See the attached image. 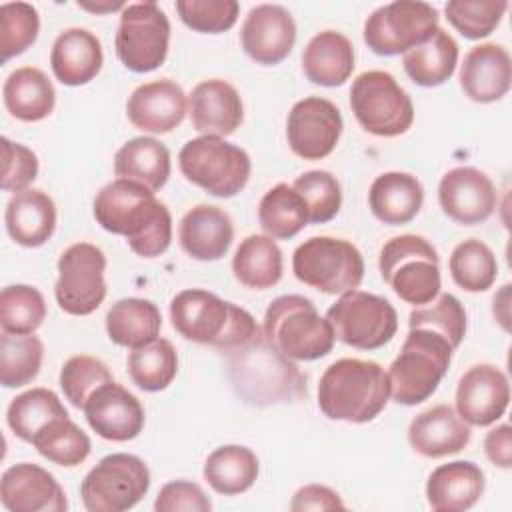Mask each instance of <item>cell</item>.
I'll return each instance as SVG.
<instances>
[{
    "mask_svg": "<svg viewBox=\"0 0 512 512\" xmlns=\"http://www.w3.org/2000/svg\"><path fill=\"white\" fill-rule=\"evenodd\" d=\"M92 212L106 232L124 236L136 256L156 258L172 242V216L166 204L140 182L112 180L96 194Z\"/></svg>",
    "mask_w": 512,
    "mask_h": 512,
    "instance_id": "cell-1",
    "label": "cell"
},
{
    "mask_svg": "<svg viewBox=\"0 0 512 512\" xmlns=\"http://www.w3.org/2000/svg\"><path fill=\"white\" fill-rule=\"evenodd\" d=\"M236 394L252 406H272L306 394V378L294 360L278 352L260 330L248 342L224 352Z\"/></svg>",
    "mask_w": 512,
    "mask_h": 512,
    "instance_id": "cell-2",
    "label": "cell"
},
{
    "mask_svg": "<svg viewBox=\"0 0 512 512\" xmlns=\"http://www.w3.org/2000/svg\"><path fill=\"white\" fill-rule=\"evenodd\" d=\"M390 400L388 374L378 362L340 358L318 382V406L330 420L364 424L374 420Z\"/></svg>",
    "mask_w": 512,
    "mask_h": 512,
    "instance_id": "cell-3",
    "label": "cell"
},
{
    "mask_svg": "<svg viewBox=\"0 0 512 512\" xmlns=\"http://www.w3.org/2000/svg\"><path fill=\"white\" fill-rule=\"evenodd\" d=\"M170 320L182 338L214 346L220 352L236 348L260 332L248 310L202 288L178 292L170 300Z\"/></svg>",
    "mask_w": 512,
    "mask_h": 512,
    "instance_id": "cell-4",
    "label": "cell"
},
{
    "mask_svg": "<svg viewBox=\"0 0 512 512\" xmlns=\"http://www.w3.org/2000/svg\"><path fill=\"white\" fill-rule=\"evenodd\" d=\"M262 332L266 340L294 362H312L334 348V330L310 298L284 294L270 302Z\"/></svg>",
    "mask_w": 512,
    "mask_h": 512,
    "instance_id": "cell-5",
    "label": "cell"
},
{
    "mask_svg": "<svg viewBox=\"0 0 512 512\" xmlns=\"http://www.w3.org/2000/svg\"><path fill=\"white\" fill-rule=\"evenodd\" d=\"M450 342L426 328H410L400 354L390 364V398L396 404L416 406L428 400L452 362Z\"/></svg>",
    "mask_w": 512,
    "mask_h": 512,
    "instance_id": "cell-6",
    "label": "cell"
},
{
    "mask_svg": "<svg viewBox=\"0 0 512 512\" xmlns=\"http://www.w3.org/2000/svg\"><path fill=\"white\" fill-rule=\"evenodd\" d=\"M378 268L394 294L412 306L430 304L442 286L438 252L422 236L390 238L378 256Z\"/></svg>",
    "mask_w": 512,
    "mask_h": 512,
    "instance_id": "cell-7",
    "label": "cell"
},
{
    "mask_svg": "<svg viewBox=\"0 0 512 512\" xmlns=\"http://www.w3.org/2000/svg\"><path fill=\"white\" fill-rule=\"evenodd\" d=\"M182 176L216 198H232L250 180L252 162L246 150L216 136L188 140L178 154Z\"/></svg>",
    "mask_w": 512,
    "mask_h": 512,
    "instance_id": "cell-8",
    "label": "cell"
},
{
    "mask_svg": "<svg viewBox=\"0 0 512 512\" xmlns=\"http://www.w3.org/2000/svg\"><path fill=\"white\" fill-rule=\"evenodd\" d=\"M292 272L302 284L324 294H344L360 286L364 258L344 238L312 236L294 250Z\"/></svg>",
    "mask_w": 512,
    "mask_h": 512,
    "instance_id": "cell-9",
    "label": "cell"
},
{
    "mask_svg": "<svg viewBox=\"0 0 512 512\" xmlns=\"http://www.w3.org/2000/svg\"><path fill=\"white\" fill-rule=\"evenodd\" d=\"M350 108L356 122L374 136L396 138L414 122L408 92L390 72L368 70L356 76L350 88Z\"/></svg>",
    "mask_w": 512,
    "mask_h": 512,
    "instance_id": "cell-10",
    "label": "cell"
},
{
    "mask_svg": "<svg viewBox=\"0 0 512 512\" xmlns=\"http://www.w3.org/2000/svg\"><path fill=\"white\" fill-rule=\"evenodd\" d=\"M336 340L356 350H378L388 344L398 330V312L382 296L364 290H348L328 308Z\"/></svg>",
    "mask_w": 512,
    "mask_h": 512,
    "instance_id": "cell-11",
    "label": "cell"
},
{
    "mask_svg": "<svg viewBox=\"0 0 512 512\" xmlns=\"http://www.w3.org/2000/svg\"><path fill=\"white\" fill-rule=\"evenodd\" d=\"M150 490V470L142 458L126 452L104 456L82 480L80 496L88 512H124Z\"/></svg>",
    "mask_w": 512,
    "mask_h": 512,
    "instance_id": "cell-12",
    "label": "cell"
},
{
    "mask_svg": "<svg viewBox=\"0 0 512 512\" xmlns=\"http://www.w3.org/2000/svg\"><path fill=\"white\" fill-rule=\"evenodd\" d=\"M118 60L136 74L160 68L168 56L170 22L156 2L126 4L120 14L116 38Z\"/></svg>",
    "mask_w": 512,
    "mask_h": 512,
    "instance_id": "cell-13",
    "label": "cell"
},
{
    "mask_svg": "<svg viewBox=\"0 0 512 512\" xmlns=\"http://www.w3.org/2000/svg\"><path fill=\"white\" fill-rule=\"evenodd\" d=\"M438 10L428 2L396 0L376 8L364 22V42L378 56L406 54L438 30Z\"/></svg>",
    "mask_w": 512,
    "mask_h": 512,
    "instance_id": "cell-14",
    "label": "cell"
},
{
    "mask_svg": "<svg viewBox=\"0 0 512 512\" xmlns=\"http://www.w3.org/2000/svg\"><path fill=\"white\" fill-rule=\"evenodd\" d=\"M106 256L90 242L68 246L58 258V280L54 296L62 312L88 316L106 298Z\"/></svg>",
    "mask_w": 512,
    "mask_h": 512,
    "instance_id": "cell-15",
    "label": "cell"
},
{
    "mask_svg": "<svg viewBox=\"0 0 512 512\" xmlns=\"http://www.w3.org/2000/svg\"><path fill=\"white\" fill-rule=\"evenodd\" d=\"M342 128V114L334 102L322 96H308L288 112V146L302 160H322L336 148Z\"/></svg>",
    "mask_w": 512,
    "mask_h": 512,
    "instance_id": "cell-16",
    "label": "cell"
},
{
    "mask_svg": "<svg viewBox=\"0 0 512 512\" xmlns=\"http://www.w3.org/2000/svg\"><path fill=\"white\" fill-rule=\"evenodd\" d=\"M438 202L450 220L462 226H474L494 214L498 192L482 170L458 166L440 178Z\"/></svg>",
    "mask_w": 512,
    "mask_h": 512,
    "instance_id": "cell-17",
    "label": "cell"
},
{
    "mask_svg": "<svg viewBox=\"0 0 512 512\" xmlns=\"http://www.w3.org/2000/svg\"><path fill=\"white\" fill-rule=\"evenodd\" d=\"M508 402V378L494 364H474L458 380L456 412L470 426L494 424L504 416Z\"/></svg>",
    "mask_w": 512,
    "mask_h": 512,
    "instance_id": "cell-18",
    "label": "cell"
},
{
    "mask_svg": "<svg viewBox=\"0 0 512 512\" xmlns=\"http://www.w3.org/2000/svg\"><path fill=\"white\" fill-rule=\"evenodd\" d=\"M240 42L256 64H280L294 48L296 22L280 4H258L244 18Z\"/></svg>",
    "mask_w": 512,
    "mask_h": 512,
    "instance_id": "cell-19",
    "label": "cell"
},
{
    "mask_svg": "<svg viewBox=\"0 0 512 512\" xmlns=\"http://www.w3.org/2000/svg\"><path fill=\"white\" fill-rule=\"evenodd\" d=\"M82 410L88 426L110 442L134 440L146 420L140 400L114 380L94 390Z\"/></svg>",
    "mask_w": 512,
    "mask_h": 512,
    "instance_id": "cell-20",
    "label": "cell"
},
{
    "mask_svg": "<svg viewBox=\"0 0 512 512\" xmlns=\"http://www.w3.org/2000/svg\"><path fill=\"white\" fill-rule=\"evenodd\" d=\"M0 500L10 512H64L66 494L56 478L38 464L20 462L4 470Z\"/></svg>",
    "mask_w": 512,
    "mask_h": 512,
    "instance_id": "cell-21",
    "label": "cell"
},
{
    "mask_svg": "<svg viewBox=\"0 0 512 512\" xmlns=\"http://www.w3.org/2000/svg\"><path fill=\"white\" fill-rule=\"evenodd\" d=\"M188 112L184 90L170 78L140 84L126 102L130 124L142 132L166 134L182 124Z\"/></svg>",
    "mask_w": 512,
    "mask_h": 512,
    "instance_id": "cell-22",
    "label": "cell"
},
{
    "mask_svg": "<svg viewBox=\"0 0 512 512\" xmlns=\"http://www.w3.org/2000/svg\"><path fill=\"white\" fill-rule=\"evenodd\" d=\"M192 126L202 136L226 138L244 120V106L238 90L226 80L212 78L196 84L188 98Z\"/></svg>",
    "mask_w": 512,
    "mask_h": 512,
    "instance_id": "cell-23",
    "label": "cell"
},
{
    "mask_svg": "<svg viewBox=\"0 0 512 512\" xmlns=\"http://www.w3.org/2000/svg\"><path fill=\"white\" fill-rule=\"evenodd\" d=\"M510 84L512 62L502 44L486 42L466 52L460 64V88L472 102H496L508 94Z\"/></svg>",
    "mask_w": 512,
    "mask_h": 512,
    "instance_id": "cell-24",
    "label": "cell"
},
{
    "mask_svg": "<svg viewBox=\"0 0 512 512\" xmlns=\"http://www.w3.org/2000/svg\"><path fill=\"white\" fill-rule=\"evenodd\" d=\"M472 432L458 412L448 404L420 412L408 426V442L424 458H444L458 454L470 444Z\"/></svg>",
    "mask_w": 512,
    "mask_h": 512,
    "instance_id": "cell-25",
    "label": "cell"
},
{
    "mask_svg": "<svg viewBox=\"0 0 512 512\" xmlns=\"http://www.w3.org/2000/svg\"><path fill=\"white\" fill-rule=\"evenodd\" d=\"M178 240L182 250L194 260H220L234 240L232 218L218 206L198 204L182 216Z\"/></svg>",
    "mask_w": 512,
    "mask_h": 512,
    "instance_id": "cell-26",
    "label": "cell"
},
{
    "mask_svg": "<svg viewBox=\"0 0 512 512\" xmlns=\"http://www.w3.org/2000/svg\"><path fill=\"white\" fill-rule=\"evenodd\" d=\"M484 486V472L478 464L454 460L432 470L426 482V500L436 512H464L480 500Z\"/></svg>",
    "mask_w": 512,
    "mask_h": 512,
    "instance_id": "cell-27",
    "label": "cell"
},
{
    "mask_svg": "<svg viewBox=\"0 0 512 512\" xmlns=\"http://www.w3.org/2000/svg\"><path fill=\"white\" fill-rule=\"evenodd\" d=\"M104 54L100 40L86 28L60 32L50 50V66L64 86H82L98 76Z\"/></svg>",
    "mask_w": 512,
    "mask_h": 512,
    "instance_id": "cell-28",
    "label": "cell"
},
{
    "mask_svg": "<svg viewBox=\"0 0 512 512\" xmlns=\"http://www.w3.org/2000/svg\"><path fill=\"white\" fill-rule=\"evenodd\" d=\"M4 222L10 238L24 248L46 244L56 230V204L42 190L16 192L4 212Z\"/></svg>",
    "mask_w": 512,
    "mask_h": 512,
    "instance_id": "cell-29",
    "label": "cell"
},
{
    "mask_svg": "<svg viewBox=\"0 0 512 512\" xmlns=\"http://www.w3.org/2000/svg\"><path fill=\"white\" fill-rule=\"evenodd\" d=\"M354 66V46L336 30L318 32L302 52L304 76L316 86H342L352 76Z\"/></svg>",
    "mask_w": 512,
    "mask_h": 512,
    "instance_id": "cell-30",
    "label": "cell"
},
{
    "mask_svg": "<svg viewBox=\"0 0 512 512\" xmlns=\"http://www.w3.org/2000/svg\"><path fill=\"white\" fill-rule=\"evenodd\" d=\"M424 204L420 180L408 172H384L374 178L368 192L372 214L390 226L408 224Z\"/></svg>",
    "mask_w": 512,
    "mask_h": 512,
    "instance_id": "cell-31",
    "label": "cell"
},
{
    "mask_svg": "<svg viewBox=\"0 0 512 512\" xmlns=\"http://www.w3.org/2000/svg\"><path fill=\"white\" fill-rule=\"evenodd\" d=\"M4 106L16 120L40 122L52 114L56 90L50 78L34 66H22L10 72L2 88Z\"/></svg>",
    "mask_w": 512,
    "mask_h": 512,
    "instance_id": "cell-32",
    "label": "cell"
},
{
    "mask_svg": "<svg viewBox=\"0 0 512 512\" xmlns=\"http://www.w3.org/2000/svg\"><path fill=\"white\" fill-rule=\"evenodd\" d=\"M172 172L168 148L150 136H138L120 146L114 156V174L118 178L134 180L148 186L152 192L160 190Z\"/></svg>",
    "mask_w": 512,
    "mask_h": 512,
    "instance_id": "cell-33",
    "label": "cell"
},
{
    "mask_svg": "<svg viewBox=\"0 0 512 512\" xmlns=\"http://www.w3.org/2000/svg\"><path fill=\"white\" fill-rule=\"evenodd\" d=\"M284 258L274 238L252 234L240 242L232 258L234 278L252 290H266L280 282Z\"/></svg>",
    "mask_w": 512,
    "mask_h": 512,
    "instance_id": "cell-34",
    "label": "cell"
},
{
    "mask_svg": "<svg viewBox=\"0 0 512 512\" xmlns=\"http://www.w3.org/2000/svg\"><path fill=\"white\" fill-rule=\"evenodd\" d=\"M458 64V44L442 28H438L426 42L408 50L402 58L408 78L422 86L434 88L452 78Z\"/></svg>",
    "mask_w": 512,
    "mask_h": 512,
    "instance_id": "cell-35",
    "label": "cell"
},
{
    "mask_svg": "<svg viewBox=\"0 0 512 512\" xmlns=\"http://www.w3.org/2000/svg\"><path fill=\"white\" fill-rule=\"evenodd\" d=\"M162 316L154 302L144 298H122L106 314L108 338L124 348H138L158 338Z\"/></svg>",
    "mask_w": 512,
    "mask_h": 512,
    "instance_id": "cell-36",
    "label": "cell"
},
{
    "mask_svg": "<svg viewBox=\"0 0 512 512\" xmlns=\"http://www.w3.org/2000/svg\"><path fill=\"white\" fill-rule=\"evenodd\" d=\"M258 470V458L250 448L226 444L208 454L202 474L214 492L236 496L254 486Z\"/></svg>",
    "mask_w": 512,
    "mask_h": 512,
    "instance_id": "cell-37",
    "label": "cell"
},
{
    "mask_svg": "<svg viewBox=\"0 0 512 512\" xmlns=\"http://www.w3.org/2000/svg\"><path fill=\"white\" fill-rule=\"evenodd\" d=\"M258 222L266 236L290 240L308 224V210L300 194L292 186L280 182L262 196L258 204Z\"/></svg>",
    "mask_w": 512,
    "mask_h": 512,
    "instance_id": "cell-38",
    "label": "cell"
},
{
    "mask_svg": "<svg viewBox=\"0 0 512 512\" xmlns=\"http://www.w3.org/2000/svg\"><path fill=\"white\" fill-rule=\"evenodd\" d=\"M62 416H68V412L58 394L48 388H32L18 394L6 410L10 430L24 442H32L40 430Z\"/></svg>",
    "mask_w": 512,
    "mask_h": 512,
    "instance_id": "cell-39",
    "label": "cell"
},
{
    "mask_svg": "<svg viewBox=\"0 0 512 512\" xmlns=\"http://www.w3.org/2000/svg\"><path fill=\"white\" fill-rule=\"evenodd\" d=\"M178 372V354L170 340L154 338L128 356V374L144 392H160L172 384Z\"/></svg>",
    "mask_w": 512,
    "mask_h": 512,
    "instance_id": "cell-40",
    "label": "cell"
},
{
    "mask_svg": "<svg viewBox=\"0 0 512 512\" xmlns=\"http://www.w3.org/2000/svg\"><path fill=\"white\" fill-rule=\"evenodd\" d=\"M448 270L454 284L462 290L484 292L496 282L498 262L488 244L478 238H468L452 250Z\"/></svg>",
    "mask_w": 512,
    "mask_h": 512,
    "instance_id": "cell-41",
    "label": "cell"
},
{
    "mask_svg": "<svg viewBox=\"0 0 512 512\" xmlns=\"http://www.w3.org/2000/svg\"><path fill=\"white\" fill-rule=\"evenodd\" d=\"M44 344L34 334L0 336V382L4 388H20L30 384L42 366Z\"/></svg>",
    "mask_w": 512,
    "mask_h": 512,
    "instance_id": "cell-42",
    "label": "cell"
},
{
    "mask_svg": "<svg viewBox=\"0 0 512 512\" xmlns=\"http://www.w3.org/2000/svg\"><path fill=\"white\" fill-rule=\"evenodd\" d=\"M30 444L38 450L40 456L64 468L82 464L92 448L86 432H82V428H78L76 422H72L68 416L50 422L32 438Z\"/></svg>",
    "mask_w": 512,
    "mask_h": 512,
    "instance_id": "cell-43",
    "label": "cell"
},
{
    "mask_svg": "<svg viewBox=\"0 0 512 512\" xmlns=\"http://www.w3.org/2000/svg\"><path fill=\"white\" fill-rule=\"evenodd\" d=\"M46 318V302L40 290L28 284H12L0 292V326L8 334H34Z\"/></svg>",
    "mask_w": 512,
    "mask_h": 512,
    "instance_id": "cell-44",
    "label": "cell"
},
{
    "mask_svg": "<svg viewBox=\"0 0 512 512\" xmlns=\"http://www.w3.org/2000/svg\"><path fill=\"white\" fill-rule=\"evenodd\" d=\"M508 10L506 0H450L444 6L446 20L468 40L490 36Z\"/></svg>",
    "mask_w": 512,
    "mask_h": 512,
    "instance_id": "cell-45",
    "label": "cell"
},
{
    "mask_svg": "<svg viewBox=\"0 0 512 512\" xmlns=\"http://www.w3.org/2000/svg\"><path fill=\"white\" fill-rule=\"evenodd\" d=\"M292 188L306 204L308 222L324 224L340 212L342 188L336 176L328 170H308L294 180Z\"/></svg>",
    "mask_w": 512,
    "mask_h": 512,
    "instance_id": "cell-46",
    "label": "cell"
},
{
    "mask_svg": "<svg viewBox=\"0 0 512 512\" xmlns=\"http://www.w3.org/2000/svg\"><path fill=\"white\" fill-rule=\"evenodd\" d=\"M38 10L28 2H6L0 6V52L2 62L26 52L38 38Z\"/></svg>",
    "mask_w": 512,
    "mask_h": 512,
    "instance_id": "cell-47",
    "label": "cell"
},
{
    "mask_svg": "<svg viewBox=\"0 0 512 512\" xmlns=\"http://www.w3.org/2000/svg\"><path fill=\"white\" fill-rule=\"evenodd\" d=\"M112 380L114 378L110 368L100 358L88 354H76L68 358L60 370V388L66 400L78 410L84 408L94 390Z\"/></svg>",
    "mask_w": 512,
    "mask_h": 512,
    "instance_id": "cell-48",
    "label": "cell"
},
{
    "mask_svg": "<svg viewBox=\"0 0 512 512\" xmlns=\"http://www.w3.org/2000/svg\"><path fill=\"white\" fill-rule=\"evenodd\" d=\"M408 326L432 330L444 336L456 350L466 336V310L454 294H442L432 306L412 310Z\"/></svg>",
    "mask_w": 512,
    "mask_h": 512,
    "instance_id": "cell-49",
    "label": "cell"
},
{
    "mask_svg": "<svg viewBox=\"0 0 512 512\" xmlns=\"http://www.w3.org/2000/svg\"><path fill=\"white\" fill-rule=\"evenodd\" d=\"M176 12L194 32L222 34L236 24L240 4L236 0H178Z\"/></svg>",
    "mask_w": 512,
    "mask_h": 512,
    "instance_id": "cell-50",
    "label": "cell"
},
{
    "mask_svg": "<svg viewBox=\"0 0 512 512\" xmlns=\"http://www.w3.org/2000/svg\"><path fill=\"white\" fill-rule=\"evenodd\" d=\"M2 190L4 192H22L38 176V158L24 144L2 138Z\"/></svg>",
    "mask_w": 512,
    "mask_h": 512,
    "instance_id": "cell-51",
    "label": "cell"
},
{
    "mask_svg": "<svg viewBox=\"0 0 512 512\" xmlns=\"http://www.w3.org/2000/svg\"><path fill=\"white\" fill-rule=\"evenodd\" d=\"M156 512H210L212 502L204 490L190 480H172L164 484L154 502Z\"/></svg>",
    "mask_w": 512,
    "mask_h": 512,
    "instance_id": "cell-52",
    "label": "cell"
},
{
    "mask_svg": "<svg viewBox=\"0 0 512 512\" xmlns=\"http://www.w3.org/2000/svg\"><path fill=\"white\" fill-rule=\"evenodd\" d=\"M344 502L338 496L336 490L324 486V484H306L302 486L292 502V512H306V510H344Z\"/></svg>",
    "mask_w": 512,
    "mask_h": 512,
    "instance_id": "cell-53",
    "label": "cell"
},
{
    "mask_svg": "<svg viewBox=\"0 0 512 512\" xmlns=\"http://www.w3.org/2000/svg\"><path fill=\"white\" fill-rule=\"evenodd\" d=\"M484 454L498 468L512 466V428L508 424H500L484 436Z\"/></svg>",
    "mask_w": 512,
    "mask_h": 512,
    "instance_id": "cell-54",
    "label": "cell"
},
{
    "mask_svg": "<svg viewBox=\"0 0 512 512\" xmlns=\"http://www.w3.org/2000/svg\"><path fill=\"white\" fill-rule=\"evenodd\" d=\"M510 294V284H504L502 290L494 296V306H492V312H494V318L500 322V326L504 330H508V320H510V314H508V298Z\"/></svg>",
    "mask_w": 512,
    "mask_h": 512,
    "instance_id": "cell-55",
    "label": "cell"
},
{
    "mask_svg": "<svg viewBox=\"0 0 512 512\" xmlns=\"http://www.w3.org/2000/svg\"><path fill=\"white\" fill-rule=\"evenodd\" d=\"M78 8L94 12V14H106V12H114V10H124L126 4L124 2H78Z\"/></svg>",
    "mask_w": 512,
    "mask_h": 512,
    "instance_id": "cell-56",
    "label": "cell"
}]
</instances>
